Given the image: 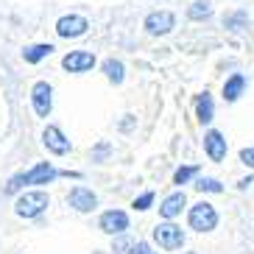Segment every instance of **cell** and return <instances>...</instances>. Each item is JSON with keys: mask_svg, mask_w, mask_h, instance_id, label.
Returning a JSON list of instances; mask_svg holds the SVG:
<instances>
[{"mask_svg": "<svg viewBox=\"0 0 254 254\" xmlns=\"http://www.w3.org/2000/svg\"><path fill=\"white\" fill-rule=\"evenodd\" d=\"M56 176H59V171H53L48 162H39V165H34L28 173H17V176H11L8 185H6V193L14 195V193H20L25 185H48V182H53Z\"/></svg>", "mask_w": 254, "mask_h": 254, "instance_id": "cell-1", "label": "cell"}, {"mask_svg": "<svg viewBox=\"0 0 254 254\" xmlns=\"http://www.w3.org/2000/svg\"><path fill=\"white\" fill-rule=\"evenodd\" d=\"M51 204V198H48V193H42V190H28V193H23L20 198H17L14 204V212L20 218H37L42 209Z\"/></svg>", "mask_w": 254, "mask_h": 254, "instance_id": "cell-2", "label": "cell"}, {"mask_svg": "<svg viewBox=\"0 0 254 254\" xmlns=\"http://www.w3.org/2000/svg\"><path fill=\"white\" fill-rule=\"evenodd\" d=\"M187 224H190V229H195V232H212L218 226L215 207H212V204H207V201H198L193 209H190Z\"/></svg>", "mask_w": 254, "mask_h": 254, "instance_id": "cell-3", "label": "cell"}, {"mask_svg": "<svg viewBox=\"0 0 254 254\" xmlns=\"http://www.w3.org/2000/svg\"><path fill=\"white\" fill-rule=\"evenodd\" d=\"M154 240H157L165 252H176V249L185 246V232L176 224H159L154 229Z\"/></svg>", "mask_w": 254, "mask_h": 254, "instance_id": "cell-4", "label": "cell"}, {"mask_svg": "<svg viewBox=\"0 0 254 254\" xmlns=\"http://www.w3.org/2000/svg\"><path fill=\"white\" fill-rule=\"evenodd\" d=\"M53 90L48 81H37L34 84V90H31V101H34V112L39 118H48L51 115V106H53Z\"/></svg>", "mask_w": 254, "mask_h": 254, "instance_id": "cell-5", "label": "cell"}, {"mask_svg": "<svg viewBox=\"0 0 254 254\" xmlns=\"http://www.w3.org/2000/svg\"><path fill=\"white\" fill-rule=\"evenodd\" d=\"M87 28H90V23H87L84 17H78V14H67V17H62L59 23H56V34H59L62 39L81 37V34H87Z\"/></svg>", "mask_w": 254, "mask_h": 254, "instance_id": "cell-6", "label": "cell"}, {"mask_svg": "<svg viewBox=\"0 0 254 254\" xmlns=\"http://www.w3.org/2000/svg\"><path fill=\"white\" fill-rule=\"evenodd\" d=\"M173 25H176V17L171 11H154V14L145 17V31L154 34V37H165V34H171Z\"/></svg>", "mask_w": 254, "mask_h": 254, "instance_id": "cell-7", "label": "cell"}, {"mask_svg": "<svg viewBox=\"0 0 254 254\" xmlns=\"http://www.w3.org/2000/svg\"><path fill=\"white\" fill-rule=\"evenodd\" d=\"M62 67L70 70V73H87V70L95 67V56L90 51H73L62 59Z\"/></svg>", "mask_w": 254, "mask_h": 254, "instance_id": "cell-8", "label": "cell"}, {"mask_svg": "<svg viewBox=\"0 0 254 254\" xmlns=\"http://www.w3.org/2000/svg\"><path fill=\"white\" fill-rule=\"evenodd\" d=\"M101 229L106 235H123L128 229V215L123 209H109V212L101 215Z\"/></svg>", "mask_w": 254, "mask_h": 254, "instance_id": "cell-9", "label": "cell"}, {"mask_svg": "<svg viewBox=\"0 0 254 254\" xmlns=\"http://www.w3.org/2000/svg\"><path fill=\"white\" fill-rule=\"evenodd\" d=\"M67 201H70V207H75L78 212H90V209L98 207V195L92 193V190H87V187L78 185V187H73V190H70Z\"/></svg>", "mask_w": 254, "mask_h": 254, "instance_id": "cell-10", "label": "cell"}, {"mask_svg": "<svg viewBox=\"0 0 254 254\" xmlns=\"http://www.w3.org/2000/svg\"><path fill=\"white\" fill-rule=\"evenodd\" d=\"M42 140H45L48 151H53L56 157H64V154L70 151V140L64 137V131H62L59 126H48L45 134H42Z\"/></svg>", "mask_w": 254, "mask_h": 254, "instance_id": "cell-11", "label": "cell"}, {"mask_svg": "<svg viewBox=\"0 0 254 254\" xmlns=\"http://www.w3.org/2000/svg\"><path fill=\"white\" fill-rule=\"evenodd\" d=\"M204 148H207V154H209L212 162L226 159V140H224L221 131H215V128H209L207 134H204Z\"/></svg>", "mask_w": 254, "mask_h": 254, "instance_id": "cell-12", "label": "cell"}, {"mask_svg": "<svg viewBox=\"0 0 254 254\" xmlns=\"http://www.w3.org/2000/svg\"><path fill=\"white\" fill-rule=\"evenodd\" d=\"M185 204H187L185 193H171V195L162 201V207H159V215L171 221V218H176V215L182 212V207H185Z\"/></svg>", "mask_w": 254, "mask_h": 254, "instance_id": "cell-13", "label": "cell"}, {"mask_svg": "<svg viewBox=\"0 0 254 254\" xmlns=\"http://www.w3.org/2000/svg\"><path fill=\"white\" fill-rule=\"evenodd\" d=\"M243 87H246V78H243L240 73H235L229 81L224 84V98L229 101V104H232V101H238V98L243 95Z\"/></svg>", "mask_w": 254, "mask_h": 254, "instance_id": "cell-14", "label": "cell"}, {"mask_svg": "<svg viewBox=\"0 0 254 254\" xmlns=\"http://www.w3.org/2000/svg\"><path fill=\"white\" fill-rule=\"evenodd\" d=\"M53 53V45H48V42H42V45H28L23 51V59L28 62V64H37V62H42L45 56H51Z\"/></svg>", "mask_w": 254, "mask_h": 254, "instance_id": "cell-15", "label": "cell"}, {"mask_svg": "<svg viewBox=\"0 0 254 254\" xmlns=\"http://www.w3.org/2000/svg\"><path fill=\"white\" fill-rule=\"evenodd\" d=\"M195 115L201 123H209L212 120V95L209 92H201V95L195 98Z\"/></svg>", "mask_w": 254, "mask_h": 254, "instance_id": "cell-16", "label": "cell"}, {"mask_svg": "<svg viewBox=\"0 0 254 254\" xmlns=\"http://www.w3.org/2000/svg\"><path fill=\"white\" fill-rule=\"evenodd\" d=\"M104 73H106V78L112 84H123V78H126V73H123V62H118V59H106L104 62Z\"/></svg>", "mask_w": 254, "mask_h": 254, "instance_id": "cell-17", "label": "cell"}, {"mask_svg": "<svg viewBox=\"0 0 254 254\" xmlns=\"http://www.w3.org/2000/svg\"><path fill=\"white\" fill-rule=\"evenodd\" d=\"M224 25L226 28H232V31H243L249 25V14L240 8V11H232V14H226L224 17Z\"/></svg>", "mask_w": 254, "mask_h": 254, "instance_id": "cell-18", "label": "cell"}, {"mask_svg": "<svg viewBox=\"0 0 254 254\" xmlns=\"http://www.w3.org/2000/svg\"><path fill=\"white\" fill-rule=\"evenodd\" d=\"M209 14H212V6L204 3V0H198V3H193V6L187 8V17L190 20H207Z\"/></svg>", "mask_w": 254, "mask_h": 254, "instance_id": "cell-19", "label": "cell"}, {"mask_svg": "<svg viewBox=\"0 0 254 254\" xmlns=\"http://www.w3.org/2000/svg\"><path fill=\"white\" fill-rule=\"evenodd\" d=\"M195 190H201V193H224V187L218 179H198L195 182Z\"/></svg>", "mask_w": 254, "mask_h": 254, "instance_id": "cell-20", "label": "cell"}, {"mask_svg": "<svg viewBox=\"0 0 254 254\" xmlns=\"http://www.w3.org/2000/svg\"><path fill=\"white\" fill-rule=\"evenodd\" d=\"M195 171H198L195 165H187V168H179V171H176V176H173V182H176V185H187V179H190V176H193Z\"/></svg>", "mask_w": 254, "mask_h": 254, "instance_id": "cell-21", "label": "cell"}, {"mask_svg": "<svg viewBox=\"0 0 254 254\" xmlns=\"http://www.w3.org/2000/svg\"><path fill=\"white\" fill-rule=\"evenodd\" d=\"M151 204H154V193H142L140 198L134 201V209H148Z\"/></svg>", "mask_w": 254, "mask_h": 254, "instance_id": "cell-22", "label": "cell"}, {"mask_svg": "<svg viewBox=\"0 0 254 254\" xmlns=\"http://www.w3.org/2000/svg\"><path fill=\"white\" fill-rule=\"evenodd\" d=\"M240 162L246 165V168H254V145H252V148L240 151Z\"/></svg>", "mask_w": 254, "mask_h": 254, "instance_id": "cell-23", "label": "cell"}, {"mask_svg": "<svg viewBox=\"0 0 254 254\" xmlns=\"http://www.w3.org/2000/svg\"><path fill=\"white\" fill-rule=\"evenodd\" d=\"M131 254H157V252H154L148 243H134V252H131Z\"/></svg>", "mask_w": 254, "mask_h": 254, "instance_id": "cell-24", "label": "cell"}]
</instances>
